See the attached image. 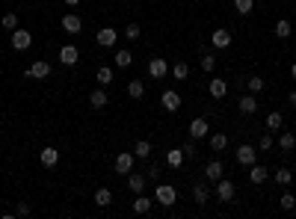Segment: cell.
Returning <instances> with one entry per match:
<instances>
[{
	"label": "cell",
	"mask_w": 296,
	"mask_h": 219,
	"mask_svg": "<svg viewBox=\"0 0 296 219\" xmlns=\"http://www.w3.org/2000/svg\"><path fill=\"white\" fill-rule=\"evenodd\" d=\"M154 199H157L163 208H172V205L178 202V190H175L172 184H157V190H154Z\"/></svg>",
	"instance_id": "1"
},
{
	"label": "cell",
	"mask_w": 296,
	"mask_h": 219,
	"mask_svg": "<svg viewBox=\"0 0 296 219\" xmlns=\"http://www.w3.org/2000/svg\"><path fill=\"white\" fill-rule=\"evenodd\" d=\"M24 74H27V80H44L50 74V62L47 59H36V62H30V68Z\"/></svg>",
	"instance_id": "2"
},
{
	"label": "cell",
	"mask_w": 296,
	"mask_h": 219,
	"mask_svg": "<svg viewBox=\"0 0 296 219\" xmlns=\"http://www.w3.org/2000/svg\"><path fill=\"white\" fill-rule=\"evenodd\" d=\"M234 196H237V187H234V181H228V178H219V181H216V199H219V202H234Z\"/></svg>",
	"instance_id": "3"
},
{
	"label": "cell",
	"mask_w": 296,
	"mask_h": 219,
	"mask_svg": "<svg viewBox=\"0 0 296 219\" xmlns=\"http://www.w3.org/2000/svg\"><path fill=\"white\" fill-rule=\"evenodd\" d=\"M30 44H33V33L30 30H12V47L15 50H30Z\"/></svg>",
	"instance_id": "4"
},
{
	"label": "cell",
	"mask_w": 296,
	"mask_h": 219,
	"mask_svg": "<svg viewBox=\"0 0 296 219\" xmlns=\"http://www.w3.org/2000/svg\"><path fill=\"white\" fill-rule=\"evenodd\" d=\"M234 160H237L240 166H252V163H258V148H252V145H240V148L234 151Z\"/></svg>",
	"instance_id": "5"
},
{
	"label": "cell",
	"mask_w": 296,
	"mask_h": 219,
	"mask_svg": "<svg viewBox=\"0 0 296 219\" xmlns=\"http://www.w3.org/2000/svg\"><path fill=\"white\" fill-rule=\"evenodd\" d=\"M133 163H136V154H133V151H122V154L116 157V172H119V175H130V172H133Z\"/></svg>",
	"instance_id": "6"
},
{
	"label": "cell",
	"mask_w": 296,
	"mask_h": 219,
	"mask_svg": "<svg viewBox=\"0 0 296 219\" xmlns=\"http://www.w3.org/2000/svg\"><path fill=\"white\" fill-rule=\"evenodd\" d=\"M190 136H193V139H205V136H211V125H208L205 116H199V119L190 122Z\"/></svg>",
	"instance_id": "7"
},
{
	"label": "cell",
	"mask_w": 296,
	"mask_h": 219,
	"mask_svg": "<svg viewBox=\"0 0 296 219\" xmlns=\"http://www.w3.org/2000/svg\"><path fill=\"white\" fill-rule=\"evenodd\" d=\"M148 74H151L154 80L166 77V74H169V62H166L163 56H154V59H148Z\"/></svg>",
	"instance_id": "8"
},
{
	"label": "cell",
	"mask_w": 296,
	"mask_h": 219,
	"mask_svg": "<svg viewBox=\"0 0 296 219\" xmlns=\"http://www.w3.org/2000/svg\"><path fill=\"white\" fill-rule=\"evenodd\" d=\"M160 104H163V110H169V113H178V110H181V95H178L175 89H166V92L160 95Z\"/></svg>",
	"instance_id": "9"
},
{
	"label": "cell",
	"mask_w": 296,
	"mask_h": 219,
	"mask_svg": "<svg viewBox=\"0 0 296 219\" xmlns=\"http://www.w3.org/2000/svg\"><path fill=\"white\" fill-rule=\"evenodd\" d=\"M62 30H65L68 36H77V33L83 30V21H80L74 12H68V15H62Z\"/></svg>",
	"instance_id": "10"
},
{
	"label": "cell",
	"mask_w": 296,
	"mask_h": 219,
	"mask_svg": "<svg viewBox=\"0 0 296 219\" xmlns=\"http://www.w3.org/2000/svg\"><path fill=\"white\" fill-rule=\"evenodd\" d=\"M95 39H98V44H101V47H113V44L119 42V33H116L113 27H101Z\"/></svg>",
	"instance_id": "11"
},
{
	"label": "cell",
	"mask_w": 296,
	"mask_h": 219,
	"mask_svg": "<svg viewBox=\"0 0 296 219\" xmlns=\"http://www.w3.org/2000/svg\"><path fill=\"white\" fill-rule=\"evenodd\" d=\"M231 42H234V36H231L228 30H216V33L211 36V44H213V47H219V50L231 47Z\"/></svg>",
	"instance_id": "12"
},
{
	"label": "cell",
	"mask_w": 296,
	"mask_h": 219,
	"mask_svg": "<svg viewBox=\"0 0 296 219\" xmlns=\"http://www.w3.org/2000/svg\"><path fill=\"white\" fill-rule=\"evenodd\" d=\"M77 59H80V53H77L74 44H62L59 47V62L62 65H77Z\"/></svg>",
	"instance_id": "13"
},
{
	"label": "cell",
	"mask_w": 296,
	"mask_h": 219,
	"mask_svg": "<svg viewBox=\"0 0 296 219\" xmlns=\"http://www.w3.org/2000/svg\"><path fill=\"white\" fill-rule=\"evenodd\" d=\"M39 160H42V166H44V169H53V166L59 163V151H56L53 145H47V148H42Z\"/></svg>",
	"instance_id": "14"
},
{
	"label": "cell",
	"mask_w": 296,
	"mask_h": 219,
	"mask_svg": "<svg viewBox=\"0 0 296 219\" xmlns=\"http://www.w3.org/2000/svg\"><path fill=\"white\" fill-rule=\"evenodd\" d=\"M193 199H196V205H208V199H211V190H208V178L193 184Z\"/></svg>",
	"instance_id": "15"
},
{
	"label": "cell",
	"mask_w": 296,
	"mask_h": 219,
	"mask_svg": "<svg viewBox=\"0 0 296 219\" xmlns=\"http://www.w3.org/2000/svg\"><path fill=\"white\" fill-rule=\"evenodd\" d=\"M107 104H110V98H107L104 86H98V89H95V92L89 95V107H92V110H104Z\"/></svg>",
	"instance_id": "16"
},
{
	"label": "cell",
	"mask_w": 296,
	"mask_h": 219,
	"mask_svg": "<svg viewBox=\"0 0 296 219\" xmlns=\"http://www.w3.org/2000/svg\"><path fill=\"white\" fill-rule=\"evenodd\" d=\"M208 92H211V98H216V101H222L225 95H228V83L225 80H211V86H208Z\"/></svg>",
	"instance_id": "17"
},
{
	"label": "cell",
	"mask_w": 296,
	"mask_h": 219,
	"mask_svg": "<svg viewBox=\"0 0 296 219\" xmlns=\"http://www.w3.org/2000/svg\"><path fill=\"white\" fill-rule=\"evenodd\" d=\"M222 172H225L222 160H211V163L205 166V178H208V181H219V178H222Z\"/></svg>",
	"instance_id": "18"
},
{
	"label": "cell",
	"mask_w": 296,
	"mask_h": 219,
	"mask_svg": "<svg viewBox=\"0 0 296 219\" xmlns=\"http://www.w3.org/2000/svg\"><path fill=\"white\" fill-rule=\"evenodd\" d=\"M237 107H240L243 116H252V113L258 110V98H255V95H243V98L237 101Z\"/></svg>",
	"instance_id": "19"
},
{
	"label": "cell",
	"mask_w": 296,
	"mask_h": 219,
	"mask_svg": "<svg viewBox=\"0 0 296 219\" xmlns=\"http://www.w3.org/2000/svg\"><path fill=\"white\" fill-rule=\"evenodd\" d=\"M184 160H187V157H184V151H181V148H172V151L166 154V166H172V169H181V166H184Z\"/></svg>",
	"instance_id": "20"
},
{
	"label": "cell",
	"mask_w": 296,
	"mask_h": 219,
	"mask_svg": "<svg viewBox=\"0 0 296 219\" xmlns=\"http://www.w3.org/2000/svg\"><path fill=\"white\" fill-rule=\"evenodd\" d=\"M145 184H148V178H145V175H133V172H130V178H127L130 193H136V196H139V193L145 190Z\"/></svg>",
	"instance_id": "21"
},
{
	"label": "cell",
	"mask_w": 296,
	"mask_h": 219,
	"mask_svg": "<svg viewBox=\"0 0 296 219\" xmlns=\"http://www.w3.org/2000/svg\"><path fill=\"white\" fill-rule=\"evenodd\" d=\"M95 205H98V208H110V205H113V193H110L107 187H98V190H95Z\"/></svg>",
	"instance_id": "22"
},
{
	"label": "cell",
	"mask_w": 296,
	"mask_h": 219,
	"mask_svg": "<svg viewBox=\"0 0 296 219\" xmlns=\"http://www.w3.org/2000/svg\"><path fill=\"white\" fill-rule=\"evenodd\" d=\"M127 95H130L133 101L145 98V83H142V80H130V83H127Z\"/></svg>",
	"instance_id": "23"
},
{
	"label": "cell",
	"mask_w": 296,
	"mask_h": 219,
	"mask_svg": "<svg viewBox=\"0 0 296 219\" xmlns=\"http://www.w3.org/2000/svg\"><path fill=\"white\" fill-rule=\"evenodd\" d=\"M151 151H154V148H151V142H145V139H139V142L133 145L136 160H148V157H151Z\"/></svg>",
	"instance_id": "24"
},
{
	"label": "cell",
	"mask_w": 296,
	"mask_h": 219,
	"mask_svg": "<svg viewBox=\"0 0 296 219\" xmlns=\"http://www.w3.org/2000/svg\"><path fill=\"white\" fill-rule=\"evenodd\" d=\"M151 205H154V202L139 193V199H133V214H151Z\"/></svg>",
	"instance_id": "25"
},
{
	"label": "cell",
	"mask_w": 296,
	"mask_h": 219,
	"mask_svg": "<svg viewBox=\"0 0 296 219\" xmlns=\"http://www.w3.org/2000/svg\"><path fill=\"white\" fill-rule=\"evenodd\" d=\"M113 62H116V65H119V68H127V65H130V62H133V53H130V50H125V47H122V50H116V56H113Z\"/></svg>",
	"instance_id": "26"
},
{
	"label": "cell",
	"mask_w": 296,
	"mask_h": 219,
	"mask_svg": "<svg viewBox=\"0 0 296 219\" xmlns=\"http://www.w3.org/2000/svg\"><path fill=\"white\" fill-rule=\"evenodd\" d=\"M228 148V136L225 133H211V151H225Z\"/></svg>",
	"instance_id": "27"
},
{
	"label": "cell",
	"mask_w": 296,
	"mask_h": 219,
	"mask_svg": "<svg viewBox=\"0 0 296 219\" xmlns=\"http://www.w3.org/2000/svg\"><path fill=\"white\" fill-rule=\"evenodd\" d=\"M249 169H252V172H249V181H252V184H264V181H267V169H264V166L252 163Z\"/></svg>",
	"instance_id": "28"
},
{
	"label": "cell",
	"mask_w": 296,
	"mask_h": 219,
	"mask_svg": "<svg viewBox=\"0 0 296 219\" xmlns=\"http://www.w3.org/2000/svg\"><path fill=\"white\" fill-rule=\"evenodd\" d=\"M273 178H276V184H282V187H291V184H294V172H291L288 166H282Z\"/></svg>",
	"instance_id": "29"
},
{
	"label": "cell",
	"mask_w": 296,
	"mask_h": 219,
	"mask_svg": "<svg viewBox=\"0 0 296 219\" xmlns=\"http://www.w3.org/2000/svg\"><path fill=\"white\" fill-rule=\"evenodd\" d=\"M291 33H294V30H291V21H288V18L276 21V36H279V39H291Z\"/></svg>",
	"instance_id": "30"
},
{
	"label": "cell",
	"mask_w": 296,
	"mask_h": 219,
	"mask_svg": "<svg viewBox=\"0 0 296 219\" xmlns=\"http://www.w3.org/2000/svg\"><path fill=\"white\" fill-rule=\"evenodd\" d=\"M279 148H282V151H294V148H296V136H294V133H282V136H279Z\"/></svg>",
	"instance_id": "31"
},
{
	"label": "cell",
	"mask_w": 296,
	"mask_h": 219,
	"mask_svg": "<svg viewBox=\"0 0 296 219\" xmlns=\"http://www.w3.org/2000/svg\"><path fill=\"white\" fill-rule=\"evenodd\" d=\"M0 27H3V30H18V15H15V12H6V15L0 18Z\"/></svg>",
	"instance_id": "32"
},
{
	"label": "cell",
	"mask_w": 296,
	"mask_h": 219,
	"mask_svg": "<svg viewBox=\"0 0 296 219\" xmlns=\"http://www.w3.org/2000/svg\"><path fill=\"white\" fill-rule=\"evenodd\" d=\"M98 83H101V86H110V83H113V68H110V65H101V68H98Z\"/></svg>",
	"instance_id": "33"
},
{
	"label": "cell",
	"mask_w": 296,
	"mask_h": 219,
	"mask_svg": "<svg viewBox=\"0 0 296 219\" xmlns=\"http://www.w3.org/2000/svg\"><path fill=\"white\" fill-rule=\"evenodd\" d=\"M243 83H246V86H249V92H252V95H255V92H261V89H264V77H258V74H252V77H246V80H243Z\"/></svg>",
	"instance_id": "34"
},
{
	"label": "cell",
	"mask_w": 296,
	"mask_h": 219,
	"mask_svg": "<svg viewBox=\"0 0 296 219\" xmlns=\"http://www.w3.org/2000/svg\"><path fill=\"white\" fill-rule=\"evenodd\" d=\"M172 74H175L178 80H187V74H190V65L181 59V62H175V65H172Z\"/></svg>",
	"instance_id": "35"
},
{
	"label": "cell",
	"mask_w": 296,
	"mask_h": 219,
	"mask_svg": "<svg viewBox=\"0 0 296 219\" xmlns=\"http://www.w3.org/2000/svg\"><path fill=\"white\" fill-rule=\"evenodd\" d=\"M279 208H282V211H294V208H296L294 193H285V196H279Z\"/></svg>",
	"instance_id": "36"
},
{
	"label": "cell",
	"mask_w": 296,
	"mask_h": 219,
	"mask_svg": "<svg viewBox=\"0 0 296 219\" xmlns=\"http://www.w3.org/2000/svg\"><path fill=\"white\" fill-rule=\"evenodd\" d=\"M139 36H142V30H139V24H127V27H125V39H127V42H136Z\"/></svg>",
	"instance_id": "37"
},
{
	"label": "cell",
	"mask_w": 296,
	"mask_h": 219,
	"mask_svg": "<svg viewBox=\"0 0 296 219\" xmlns=\"http://www.w3.org/2000/svg\"><path fill=\"white\" fill-rule=\"evenodd\" d=\"M202 68H205V71H213V68H216V56H213L211 50L202 53Z\"/></svg>",
	"instance_id": "38"
},
{
	"label": "cell",
	"mask_w": 296,
	"mask_h": 219,
	"mask_svg": "<svg viewBox=\"0 0 296 219\" xmlns=\"http://www.w3.org/2000/svg\"><path fill=\"white\" fill-rule=\"evenodd\" d=\"M282 122H285V119H282V113H270V116H267V131H279V128H282Z\"/></svg>",
	"instance_id": "39"
},
{
	"label": "cell",
	"mask_w": 296,
	"mask_h": 219,
	"mask_svg": "<svg viewBox=\"0 0 296 219\" xmlns=\"http://www.w3.org/2000/svg\"><path fill=\"white\" fill-rule=\"evenodd\" d=\"M181 151H184V157H187V160H193V157H196V154H199V151H196V139H193V136H190V139H187V142H184V145H181Z\"/></svg>",
	"instance_id": "40"
},
{
	"label": "cell",
	"mask_w": 296,
	"mask_h": 219,
	"mask_svg": "<svg viewBox=\"0 0 296 219\" xmlns=\"http://www.w3.org/2000/svg\"><path fill=\"white\" fill-rule=\"evenodd\" d=\"M234 9H237L240 15H249V12L255 9V0H234Z\"/></svg>",
	"instance_id": "41"
},
{
	"label": "cell",
	"mask_w": 296,
	"mask_h": 219,
	"mask_svg": "<svg viewBox=\"0 0 296 219\" xmlns=\"http://www.w3.org/2000/svg\"><path fill=\"white\" fill-rule=\"evenodd\" d=\"M270 148H273V136H270V133H264V136L258 139V151H270Z\"/></svg>",
	"instance_id": "42"
},
{
	"label": "cell",
	"mask_w": 296,
	"mask_h": 219,
	"mask_svg": "<svg viewBox=\"0 0 296 219\" xmlns=\"http://www.w3.org/2000/svg\"><path fill=\"white\" fill-rule=\"evenodd\" d=\"M30 214H33V208H30L27 202H18V205H15V217H30Z\"/></svg>",
	"instance_id": "43"
},
{
	"label": "cell",
	"mask_w": 296,
	"mask_h": 219,
	"mask_svg": "<svg viewBox=\"0 0 296 219\" xmlns=\"http://www.w3.org/2000/svg\"><path fill=\"white\" fill-rule=\"evenodd\" d=\"M145 178H148V181H157V178H160V166H157V163H151V166H148V172H145Z\"/></svg>",
	"instance_id": "44"
},
{
	"label": "cell",
	"mask_w": 296,
	"mask_h": 219,
	"mask_svg": "<svg viewBox=\"0 0 296 219\" xmlns=\"http://www.w3.org/2000/svg\"><path fill=\"white\" fill-rule=\"evenodd\" d=\"M288 104H291V107H296V89L291 92V95H288Z\"/></svg>",
	"instance_id": "45"
},
{
	"label": "cell",
	"mask_w": 296,
	"mask_h": 219,
	"mask_svg": "<svg viewBox=\"0 0 296 219\" xmlns=\"http://www.w3.org/2000/svg\"><path fill=\"white\" fill-rule=\"evenodd\" d=\"M291 77H294V80H296V62H294V65H291Z\"/></svg>",
	"instance_id": "46"
},
{
	"label": "cell",
	"mask_w": 296,
	"mask_h": 219,
	"mask_svg": "<svg viewBox=\"0 0 296 219\" xmlns=\"http://www.w3.org/2000/svg\"><path fill=\"white\" fill-rule=\"evenodd\" d=\"M65 3H68V6H77V3H80V0H65Z\"/></svg>",
	"instance_id": "47"
}]
</instances>
